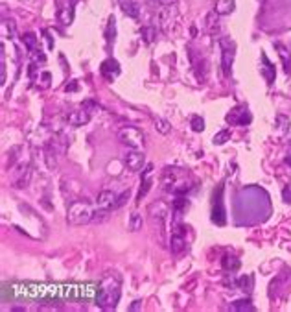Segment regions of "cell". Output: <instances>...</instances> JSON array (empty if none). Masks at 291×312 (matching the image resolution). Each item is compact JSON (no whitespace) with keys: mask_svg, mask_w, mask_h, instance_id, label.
<instances>
[{"mask_svg":"<svg viewBox=\"0 0 291 312\" xmlns=\"http://www.w3.org/2000/svg\"><path fill=\"white\" fill-rule=\"evenodd\" d=\"M142 35H144L146 42H151L153 37H155V30H153V28H142Z\"/></svg>","mask_w":291,"mask_h":312,"instance_id":"d6a6232c","label":"cell"},{"mask_svg":"<svg viewBox=\"0 0 291 312\" xmlns=\"http://www.w3.org/2000/svg\"><path fill=\"white\" fill-rule=\"evenodd\" d=\"M118 2H120L122 11H124L127 17L136 19L138 15H140V8H138V4H136L135 0H118Z\"/></svg>","mask_w":291,"mask_h":312,"instance_id":"7c38bea8","label":"cell"},{"mask_svg":"<svg viewBox=\"0 0 291 312\" xmlns=\"http://www.w3.org/2000/svg\"><path fill=\"white\" fill-rule=\"evenodd\" d=\"M22 42H24V46L28 52L37 50V35L32 34V32H28V34L22 35Z\"/></svg>","mask_w":291,"mask_h":312,"instance_id":"e0dca14e","label":"cell"},{"mask_svg":"<svg viewBox=\"0 0 291 312\" xmlns=\"http://www.w3.org/2000/svg\"><path fill=\"white\" fill-rule=\"evenodd\" d=\"M262 61H264V76H266V80L271 83L274 80V70H273V65L267 61L266 56H262Z\"/></svg>","mask_w":291,"mask_h":312,"instance_id":"7402d4cb","label":"cell"},{"mask_svg":"<svg viewBox=\"0 0 291 312\" xmlns=\"http://www.w3.org/2000/svg\"><path fill=\"white\" fill-rule=\"evenodd\" d=\"M217 11L216 9H212L210 13L207 15V21H205V26H207V30L210 34H216L217 30H219V24H217Z\"/></svg>","mask_w":291,"mask_h":312,"instance_id":"9a60e30c","label":"cell"},{"mask_svg":"<svg viewBox=\"0 0 291 312\" xmlns=\"http://www.w3.org/2000/svg\"><path fill=\"white\" fill-rule=\"evenodd\" d=\"M118 196L113 192V190H101L98 194V207L100 209H115V203H116Z\"/></svg>","mask_w":291,"mask_h":312,"instance_id":"9c48e42d","label":"cell"},{"mask_svg":"<svg viewBox=\"0 0 291 312\" xmlns=\"http://www.w3.org/2000/svg\"><path fill=\"white\" fill-rule=\"evenodd\" d=\"M92 209L87 202H81V200H76V202L70 203L68 207V214L67 220L70 226H83V224H89L92 222Z\"/></svg>","mask_w":291,"mask_h":312,"instance_id":"7a4b0ae2","label":"cell"},{"mask_svg":"<svg viewBox=\"0 0 291 312\" xmlns=\"http://www.w3.org/2000/svg\"><path fill=\"white\" fill-rule=\"evenodd\" d=\"M129 200V190H125V192H122V194L116 198V203H115V209H118V207H122L125 202Z\"/></svg>","mask_w":291,"mask_h":312,"instance_id":"1f68e13d","label":"cell"},{"mask_svg":"<svg viewBox=\"0 0 291 312\" xmlns=\"http://www.w3.org/2000/svg\"><path fill=\"white\" fill-rule=\"evenodd\" d=\"M48 85H50V74L44 72V74H42V87H48Z\"/></svg>","mask_w":291,"mask_h":312,"instance_id":"d590c367","label":"cell"},{"mask_svg":"<svg viewBox=\"0 0 291 312\" xmlns=\"http://www.w3.org/2000/svg\"><path fill=\"white\" fill-rule=\"evenodd\" d=\"M170 250H172V253H181L184 250V238L181 233H174L172 235V240H170Z\"/></svg>","mask_w":291,"mask_h":312,"instance_id":"5bb4252c","label":"cell"},{"mask_svg":"<svg viewBox=\"0 0 291 312\" xmlns=\"http://www.w3.org/2000/svg\"><path fill=\"white\" fill-rule=\"evenodd\" d=\"M223 268L227 271H236L238 268H240V261H238L236 257L227 255V257H223Z\"/></svg>","mask_w":291,"mask_h":312,"instance_id":"ffe728a7","label":"cell"},{"mask_svg":"<svg viewBox=\"0 0 291 312\" xmlns=\"http://www.w3.org/2000/svg\"><path fill=\"white\" fill-rule=\"evenodd\" d=\"M221 48H223V59H221V67H223L225 74H231V65L234 61V50L229 44V41H221Z\"/></svg>","mask_w":291,"mask_h":312,"instance_id":"ba28073f","label":"cell"},{"mask_svg":"<svg viewBox=\"0 0 291 312\" xmlns=\"http://www.w3.org/2000/svg\"><path fill=\"white\" fill-rule=\"evenodd\" d=\"M274 46H276V50H278V56H280V59H282L286 74H290V72H291V58L288 56V50L284 48L282 44H274Z\"/></svg>","mask_w":291,"mask_h":312,"instance_id":"2e32d148","label":"cell"},{"mask_svg":"<svg viewBox=\"0 0 291 312\" xmlns=\"http://www.w3.org/2000/svg\"><path fill=\"white\" fill-rule=\"evenodd\" d=\"M276 124H278V131H280V133H286V131H288V126H290V118L284 117V115H276Z\"/></svg>","mask_w":291,"mask_h":312,"instance_id":"484cf974","label":"cell"},{"mask_svg":"<svg viewBox=\"0 0 291 312\" xmlns=\"http://www.w3.org/2000/svg\"><path fill=\"white\" fill-rule=\"evenodd\" d=\"M282 198H284V202L286 203H291V185L286 187V188L282 190Z\"/></svg>","mask_w":291,"mask_h":312,"instance_id":"836d02e7","label":"cell"},{"mask_svg":"<svg viewBox=\"0 0 291 312\" xmlns=\"http://www.w3.org/2000/svg\"><path fill=\"white\" fill-rule=\"evenodd\" d=\"M118 139H120L122 144L133 148V150H142V146H144V133H142L138 127H133V126L122 127V129L118 131Z\"/></svg>","mask_w":291,"mask_h":312,"instance_id":"3957f363","label":"cell"},{"mask_svg":"<svg viewBox=\"0 0 291 312\" xmlns=\"http://www.w3.org/2000/svg\"><path fill=\"white\" fill-rule=\"evenodd\" d=\"M142 224H144L142 214L133 212V214L129 216V229H131V231H138V229H142Z\"/></svg>","mask_w":291,"mask_h":312,"instance_id":"44dd1931","label":"cell"},{"mask_svg":"<svg viewBox=\"0 0 291 312\" xmlns=\"http://www.w3.org/2000/svg\"><path fill=\"white\" fill-rule=\"evenodd\" d=\"M233 309L234 311H238V312H243V311L254 312L256 311V307H254V305H251V301H236V303L233 305Z\"/></svg>","mask_w":291,"mask_h":312,"instance_id":"cb8c5ba5","label":"cell"},{"mask_svg":"<svg viewBox=\"0 0 291 312\" xmlns=\"http://www.w3.org/2000/svg\"><path fill=\"white\" fill-rule=\"evenodd\" d=\"M234 9H236V0H217V15H231Z\"/></svg>","mask_w":291,"mask_h":312,"instance_id":"4fadbf2b","label":"cell"},{"mask_svg":"<svg viewBox=\"0 0 291 312\" xmlns=\"http://www.w3.org/2000/svg\"><path fill=\"white\" fill-rule=\"evenodd\" d=\"M142 188H140V192H138V202H140L142 198H144V196L148 194V192H150V188H151V179H144V181H142Z\"/></svg>","mask_w":291,"mask_h":312,"instance_id":"83f0119b","label":"cell"},{"mask_svg":"<svg viewBox=\"0 0 291 312\" xmlns=\"http://www.w3.org/2000/svg\"><path fill=\"white\" fill-rule=\"evenodd\" d=\"M107 41H115V17L109 19V26H107Z\"/></svg>","mask_w":291,"mask_h":312,"instance_id":"f1b7e54d","label":"cell"},{"mask_svg":"<svg viewBox=\"0 0 291 312\" xmlns=\"http://www.w3.org/2000/svg\"><path fill=\"white\" fill-rule=\"evenodd\" d=\"M6 30L9 32V37L13 39V37H17V26H15V22L13 21H6Z\"/></svg>","mask_w":291,"mask_h":312,"instance_id":"4dcf8cb0","label":"cell"},{"mask_svg":"<svg viewBox=\"0 0 291 312\" xmlns=\"http://www.w3.org/2000/svg\"><path fill=\"white\" fill-rule=\"evenodd\" d=\"M190 126H192V129H194V131H197V133H201V131L205 129V120H203L201 117H192Z\"/></svg>","mask_w":291,"mask_h":312,"instance_id":"d4e9b609","label":"cell"},{"mask_svg":"<svg viewBox=\"0 0 291 312\" xmlns=\"http://www.w3.org/2000/svg\"><path fill=\"white\" fill-rule=\"evenodd\" d=\"M212 222L217 226L225 224V207H223V187L217 188V194H214V207H212Z\"/></svg>","mask_w":291,"mask_h":312,"instance_id":"8992f818","label":"cell"},{"mask_svg":"<svg viewBox=\"0 0 291 312\" xmlns=\"http://www.w3.org/2000/svg\"><path fill=\"white\" fill-rule=\"evenodd\" d=\"M142 309V301L140 299H136V301H133V305H131V307H129V311H140Z\"/></svg>","mask_w":291,"mask_h":312,"instance_id":"e575fe53","label":"cell"},{"mask_svg":"<svg viewBox=\"0 0 291 312\" xmlns=\"http://www.w3.org/2000/svg\"><path fill=\"white\" fill-rule=\"evenodd\" d=\"M70 2H78V0H70Z\"/></svg>","mask_w":291,"mask_h":312,"instance_id":"f35d334b","label":"cell"},{"mask_svg":"<svg viewBox=\"0 0 291 312\" xmlns=\"http://www.w3.org/2000/svg\"><path fill=\"white\" fill-rule=\"evenodd\" d=\"M76 89H78V85H76V83L67 85V87H65V91H76Z\"/></svg>","mask_w":291,"mask_h":312,"instance_id":"74e56055","label":"cell"},{"mask_svg":"<svg viewBox=\"0 0 291 312\" xmlns=\"http://www.w3.org/2000/svg\"><path fill=\"white\" fill-rule=\"evenodd\" d=\"M227 120H229L231 124H240V126H243V124H249L251 122V115L247 109H234L227 115Z\"/></svg>","mask_w":291,"mask_h":312,"instance_id":"30bf717a","label":"cell"},{"mask_svg":"<svg viewBox=\"0 0 291 312\" xmlns=\"http://www.w3.org/2000/svg\"><path fill=\"white\" fill-rule=\"evenodd\" d=\"M120 299V283L113 277H107L101 285L100 294L96 295V305L101 309H115Z\"/></svg>","mask_w":291,"mask_h":312,"instance_id":"6da1fadb","label":"cell"},{"mask_svg":"<svg viewBox=\"0 0 291 312\" xmlns=\"http://www.w3.org/2000/svg\"><path fill=\"white\" fill-rule=\"evenodd\" d=\"M124 163L125 166L131 170V172H138V170L144 168V165H146V157H144V153L140 150H129V152L125 153L124 157Z\"/></svg>","mask_w":291,"mask_h":312,"instance_id":"5b68a950","label":"cell"},{"mask_svg":"<svg viewBox=\"0 0 291 312\" xmlns=\"http://www.w3.org/2000/svg\"><path fill=\"white\" fill-rule=\"evenodd\" d=\"M68 124L70 126H76V127H79V126H85L89 120H91V115H89V111H72L70 115H68Z\"/></svg>","mask_w":291,"mask_h":312,"instance_id":"8fae6325","label":"cell"},{"mask_svg":"<svg viewBox=\"0 0 291 312\" xmlns=\"http://www.w3.org/2000/svg\"><path fill=\"white\" fill-rule=\"evenodd\" d=\"M158 4H160V6H175L177 0H158Z\"/></svg>","mask_w":291,"mask_h":312,"instance_id":"8d00e7d4","label":"cell"},{"mask_svg":"<svg viewBox=\"0 0 291 312\" xmlns=\"http://www.w3.org/2000/svg\"><path fill=\"white\" fill-rule=\"evenodd\" d=\"M238 285H240L241 290H251V285H252V277L251 275H247V277H241L240 281H238Z\"/></svg>","mask_w":291,"mask_h":312,"instance_id":"f546056e","label":"cell"},{"mask_svg":"<svg viewBox=\"0 0 291 312\" xmlns=\"http://www.w3.org/2000/svg\"><path fill=\"white\" fill-rule=\"evenodd\" d=\"M175 21H177V9H175V6H162V9L158 11V26L168 34L170 28L175 24Z\"/></svg>","mask_w":291,"mask_h":312,"instance_id":"277c9868","label":"cell"},{"mask_svg":"<svg viewBox=\"0 0 291 312\" xmlns=\"http://www.w3.org/2000/svg\"><path fill=\"white\" fill-rule=\"evenodd\" d=\"M109 218V209H100L98 212H94L92 214V222H96V224H100L103 220Z\"/></svg>","mask_w":291,"mask_h":312,"instance_id":"4316f807","label":"cell"},{"mask_svg":"<svg viewBox=\"0 0 291 312\" xmlns=\"http://www.w3.org/2000/svg\"><path fill=\"white\" fill-rule=\"evenodd\" d=\"M231 139V131L229 129H223V131H219V133H216L214 135V139H212V143L216 144V146H221V144H225L227 141Z\"/></svg>","mask_w":291,"mask_h":312,"instance_id":"603a6c76","label":"cell"},{"mask_svg":"<svg viewBox=\"0 0 291 312\" xmlns=\"http://www.w3.org/2000/svg\"><path fill=\"white\" fill-rule=\"evenodd\" d=\"M153 124H155V129H157L158 133H162V135H168V133H170V129H172L170 122L164 120V118H160V117L153 118Z\"/></svg>","mask_w":291,"mask_h":312,"instance_id":"ac0fdd59","label":"cell"},{"mask_svg":"<svg viewBox=\"0 0 291 312\" xmlns=\"http://www.w3.org/2000/svg\"><path fill=\"white\" fill-rule=\"evenodd\" d=\"M101 76L107 78L109 82H113L115 78L120 76V65H118L116 59H107V61H103L101 63V68H100Z\"/></svg>","mask_w":291,"mask_h":312,"instance_id":"52a82bcc","label":"cell"},{"mask_svg":"<svg viewBox=\"0 0 291 312\" xmlns=\"http://www.w3.org/2000/svg\"><path fill=\"white\" fill-rule=\"evenodd\" d=\"M72 19H74V13H72V9H70V6H67V8H61V9H59V21H61V24L68 26L70 22H72Z\"/></svg>","mask_w":291,"mask_h":312,"instance_id":"d6986e66","label":"cell"}]
</instances>
